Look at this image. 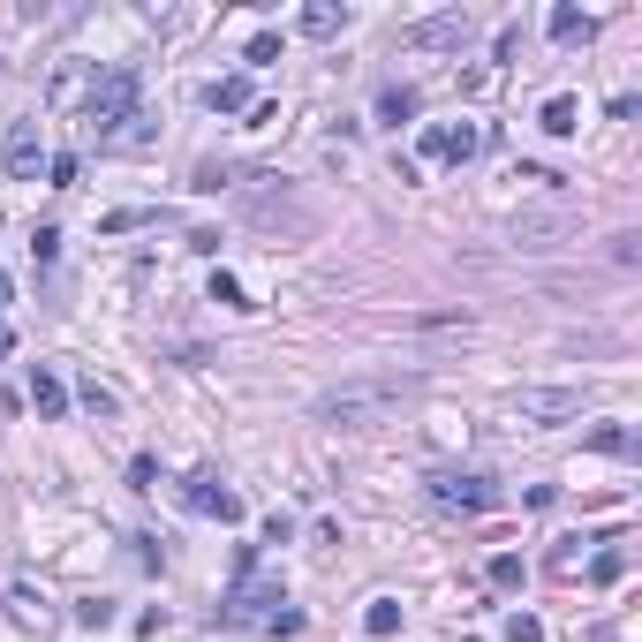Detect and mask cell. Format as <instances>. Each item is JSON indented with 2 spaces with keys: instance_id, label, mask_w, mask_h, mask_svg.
I'll use <instances>...</instances> for the list:
<instances>
[{
  "instance_id": "33",
  "label": "cell",
  "mask_w": 642,
  "mask_h": 642,
  "mask_svg": "<svg viewBox=\"0 0 642 642\" xmlns=\"http://www.w3.org/2000/svg\"><path fill=\"white\" fill-rule=\"evenodd\" d=\"M642 257V235H612V265H635Z\"/></svg>"
},
{
  "instance_id": "7",
  "label": "cell",
  "mask_w": 642,
  "mask_h": 642,
  "mask_svg": "<svg viewBox=\"0 0 642 642\" xmlns=\"http://www.w3.org/2000/svg\"><path fill=\"white\" fill-rule=\"evenodd\" d=\"M582 235V212L575 204H544V212H514V242L522 250H559V242Z\"/></svg>"
},
{
  "instance_id": "5",
  "label": "cell",
  "mask_w": 642,
  "mask_h": 642,
  "mask_svg": "<svg viewBox=\"0 0 642 642\" xmlns=\"http://www.w3.org/2000/svg\"><path fill=\"white\" fill-rule=\"evenodd\" d=\"M423 499L439 514H491L507 491H499V476H484V469H439V476H423Z\"/></svg>"
},
{
  "instance_id": "2",
  "label": "cell",
  "mask_w": 642,
  "mask_h": 642,
  "mask_svg": "<svg viewBox=\"0 0 642 642\" xmlns=\"http://www.w3.org/2000/svg\"><path fill=\"white\" fill-rule=\"evenodd\" d=\"M235 212H242V227L280 235V242H310V235H318V204H310L295 182H272V174H265V182H242Z\"/></svg>"
},
{
  "instance_id": "31",
  "label": "cell",
  "mask_w": 642,
  "mask_h": 642,
  "mask_svg": "<svg viewBox=\"0 0 642 642\" xmlns=\"http://www.w3.org/2000/svg\"><path fill=\"white\" fill-rule=\"evenodd\" d=\"M152 476H159V461H152V454H136V461H129V484H136V491H152Z\"/></svg>"
},
{
  "instance_id": "8",
  "label": "cell",
  "mask_w": 642,
  "mask_h": 642,
  "mask_svg": "<svg viewBox=\"0 0 642 642\" xmlns=\"http://www.w3.org/2000/svg\"><path fill=\"white\" fill-rule=\"evenodd\" d=\"M514 416H522V423H567V416H582V393H567V386H522V393H514Z\"/></svg>"
},
{
  "instance_id": "29",
  "label": "cell",
  "mask_w": 642,
  "mask_h": 642,
  "mask_svg": "<svg viewBox=\"0 0 642 642\" xmlns=\"http://www.w3.org/2000/svg\"><path fill=\"white\" fill-rule=\"evenodd\" d=\"M76 620H84V627H106V620H114V605H106V597H84V605H76Z\"/></svg>"
},
{
  "instance_id": "9",
  "label": "cell",
  "mask_w": 642,
  "mask_h": 642,
  "mask_svg": "<svg viewBox=\"0 0 642 642\" xmlns=\"http://www.w3.org/2000/svg\"><path fill=\"white\" fill-rule=\"evenodd\" d=\"M182 499H189L197 514H212V522H242V499H235V491H227L212 469H197V476H189V484H182Z\"/></svg>"
},
{
  "instance_id": "14",
  "label": "cell",
  "mask_w": 642,
  "mask_h": 642,
  "mask_svg": "<svg viewBox=\"0 0 642 642\" xmlns=\"http://www.w3.org/2000/svg\"><path fill=\"white\" fill-rule=\"evenodd\" d=\"M552 38H559V46H590L597 16H582V8H552Z\"/></svg>"
},
{
  "instance_id": "1",
  "label": "cell",
  "mask_w": 642,
  "mask_h": 642,
  "mask_svg": "<svg viewBox=\"0 0 642 642\" xmlns=\"http://www.w3.org/2000/svg\"><path fill=\"white\" fill-rule=\"evenodd\" d=\"M423 378L416 371H371V378H348V386L318 393V423H348V431H371V423H386L401 401H416Z\"/></svg>"
},
{
  "instance_id": "10",
  "label": "cell",
  "mask_w": 642,
  "mask_h": 642,
  "mask_svg": "<svg viewBox=\"0 0 642 642\" xmlns=\"http://www.w3.org/2000/svg\"><path fill=\"white\" fill-rule=\"evenodd\" d=\"M0 159H8V174H16V182H38V167H46L38 121H16V129H8V144H0Z\"/></svg>"
},
{
  "instance_id": "22",
  "label": "cell",
  "mask_w": 642,
  "mask_h": 642,
  "mask_svg": "<svg viewBox=\"0 0 642 642\" xmlns=\"http://www.w3.org/2000/svg\"><path fill=\"white\" fill-rule=\"evenodd\" d=\"M242 61H250V68H272V61H280V38H272V31H257L250 46H242Z\"/></svg>"
},
{
  "instance_id": "30",
  "label": "cell",
  "mask_w": 642,
  "mask_h": 642,
  "mask_svg": "<svg viewBox=\"0 0 642 642\" xmlns=\"http://www.w3.org/2000/svg\"><path fill=\"white\" fill-rule=\"evenodd\" d=\"M507 642H544V627L529 620V612H514V620H507Z\"/></svg>"
},
{
  "instance_id": "11",
  "label": "cell",
  "mask_w": 642,
  "mask_h": 642,
  "mask_svg": "<svg viewBox=\"0 0 642 642\" xmlns=\"http://www.w3.org/2000/svg\"><path fill=\"white\" fill-rule=\"evenodd\" d=\"M31 408H38L46 423H61V416H68V386H61L53 371H31Z\"/></svg>"
},
{
  "instance_id": "17",
  "label": "cell",
  "mask_w": 642,
  "mask_h": 642,
  "mask_svg": "<svg viewBox=\"0 0 642 642\" xmlns=\"http://www.w3.org/2000/svg\"><path fill=\"white\" fill-rule=\"evenodd\" d=\"M590 454L627 461V454H635V431H627V423H597V431H590Z\"/></svg>"
},
{
  "instance_id": "26",
  "label": "cell",
  "mask_w": 642,
  "mask_h": 642,
  "mask_svg": "<svg viewBox=\"0 0 642 642\" xmlns=\"http://www.w3.org/2000/svg\"><path fill=\"white\" fill-rule=\"evenodd\" d=\"M144 220H152V212H106L99 235H129V227H144Z\"/></svg>"
},
{
  "instance_id": "4",
  "label": "cell",
  "mask_w": 642,
  "mask_h": 642,
  "mask_svg": "<svg viewBox=\"0 0 642 642\" xmlns=\"http://www.w3.org/2000/svg\"><path fill=\"white\" fill-rule=\"evenodd\" d=\"M220 620H227V627H272V635H295V627H303V612L272 590V582H257V552H242V559H235V590H227Z\"/></svg>"
},
{
  "instance_id": "18",
  "label": "cell",
  "mask_w": 642,
  "mask_h": 642,
  "mask_svg": "<svg viewBox=\"0 0 642 642\" xmlns=\"http://www.w3.org/2000/svg\"><path fill=\"white\" fill-rule=\"evenodd\" d=\"M363 635H378V642H386V635H401V597H378V605L363 612Z\"/></svg>"
},
{
  "instance_id": "24",
  "label": "cell",
  "mask_w": 642,
  "mask_h": 642,
  "mask_svg": "<svg viewBox=\"0 0 642 642\" xmlns=\"http://www.w3.org/2000/svg\"><path fill=\"white\" fill-rule=\"evenodd\" d=\"M8 605H16V620H38V627H46V597H31V590H23V582H16V590H8Z\"/></svg>"
},
{
  "instance_id": "12",
  "label": "cell",
  "mask_w": 642,
  "mask_h": 642,
  "mask_svg": "<svg viewBox=\"0 0 642 642\" xmlns=\"http://www.w3.org/2000/svg\"><path fill=\"white\" fill-rule=\"evenodd\" d=\"M204 106H212V114H250V76H220V84L204 91Z\"/></svg>"
},
{
  "instance_id": "15",
  "label": "cell",
  "mask_w": 642,
  "mask_h": 642,
  "mask_svg": "<svg viewBox=\"0 0 642 642\" xmlns=\"http://www.w3.org/2000/svg\"><path fill=\"white\" fill-rule=\"evenodd\" d=\"M537 129H544V136H575V129H582V106H575V99H567V91H559V99H544V114H537Z\"/></svg>"
},
{
  "instance_id": "27",
  "label": "cell",
  "mask_w": 642,
  "mask_h": 642,
  "mask_svg": "<svg viewBox=\"0 0 642 642\" xmlns=\"http://www.w3.org/2000/svg\"><path fill=\"white\" fill-rule=\"evenodd\" d=\"M76 401H84V408H91V416H114V393H106V386H99V378H91V386H84V393H76Z\"/></svg>"
},
{
  "instance_id": "20",
  "label": "cell",
  "mask_w": 642,
  "mask_h": 642,
  "mask_svg": "<svg viewBox=\"0 0 642 642\" xmlns=\"http://www.w3.org/2000/svg\"><path fill=\"white\" fill-rule=\"evenodd\" d=\"M620 575H627V552H620V544H605V552L590 559V582H597V590H612Z\"/></svg>"
},
{
  "instance_id": "3",
  "label": "cell",
  "mask_w": 642,
  "mask_h": 642,
  "mask_svg": "<svg viewBox=\"0 0 642 642\" xmlns=\"http://www.w3.org/2000/svg\"><path fill=\"white\" fill-rule=\"evenodd\" d=\"M129 121H144V76H136L129 61L99 68L84 91V129L99 136V144H129Z\"/></svg>"
},
{
  "instance_id": "32",
  "label": "cell",
  "mask_w": 642,
  "mask_h": 642,
  "mask_svg": "<svg viewBox=\"0 0 642 642\" xmlns=\"http://www.w3.org/2000/svg\"><path fill=\"white\" fill-rule=\"evenodd\" d=\"M227 182H235V167H212V159L197 167V189H227Z\"/></svg>"
},
{
  "instance_id": "19",
  "label": "cell",
  "mask_w": 642,
  "mask_h": 642,
  "mask_svg": "<svg viewBox=\"0 0 642 642\" xmlns=\"http://www.w3.org/2000/svg\"><path fill=\"white\" fill-rule=\"evenodd\" d=\"M484 575H491V590H522V575H529V567H522V552H491V567H484Z\"/></svg>"
},
{
  "instance_id": "23",
  "label": "cell",
  "mask_w": 642,
  "mask_h": 642,
  "mask_svg": "<svg viewBox=\"0 0 642 642\" xmlns=\"http://www.w3.org/2000/svg\"><path fill=\"white\" fill-rule=\"evenodd\" d=\"M212 303H227V310H250V303H242V280H235V272H212Z\"/></svg>"
},
{
  "instance_id": "16",
  "label": "cell",
  "mask_w": 642,
  "mask_h": 642,
  "mask_svg": "<svg viewBox=\"0 0 642 642\" xmlns=\"http://www.w3.org/2000/svg\"><path fill=\"white\" fill-rule=\"evenodd\" d=\"M378 121H386V129L416 121V91H408V84H386V91H378Z\"/></svg>"
},
{
  "instance_id": "25",
  "label": "cell",
  "mask_w": 642,
  "mask_h": 642,
  "mask_svg": "<svg viewBox=\"0 0 642 642\" xmlns=\"http://www.w3.org/2000/svg\"><path fill=\"white\" fill-rule=\"evenodd\" d=\"M31 257H38V265H53V257H61V227H38V235H31Z\"/></svg>"
},
{
  "instance_id": "28",
  "label": "cell",
  "mask_w": 642,
  "mask_h": 642,
  "mask_svg": "<svg viewBox=\"0 0 642 642\" xmlns=\"http://www.w3.org/2000/svg\"><path fill=\"white\" fill-rule=\"evenodd\" d=\"M46 182H53V189H76V159H68V152L46 159Z\"/></svg>"
},
{
  "instance_id": "13",
  "label": "cell",
  "mask_w": 642,
  "mask_h": 642,
  "mask_svg": "<svg viewBox=\"0 0 642 642\" xmlns=\"http://www.w3.org/2000/svg\"><path fill=\"white\" fill-rule=\"evenodd\" d=\"M333 31H348V8H340V0H310L303 8V38H333Z\"/></svg>"
},
{
  "instance_id": "21",
  "label": "cell",
  "mask_w": 642,
  "mask_h": 642,
  "mask_svg": "<svg viewBox=\"0 0 642 642\" xmlns=\"http://www.w3.org/2000/svg\"><path fill=\"white\" fill-rule=\"evenodd\" d=\"M416 152H423V159H446V167H454V129H446V121H431V129L416 136Z\"/></svg>"
},
{
  "instance_id": "6",
  "label": "cell",
  "mask_w": 642,
  "mask_h": 642,
  "mask_svg": "<svg viewBox=\"0 0 642 642\" xmlns=\"http://www.w3.org/2000/svg\"><path fill=\"white\" fill-rule=\"evenodd\" d=\"M476 38V16L469 8H446V16H423L401 31V53H461Z\"/></svg>"
}]
</instances>
